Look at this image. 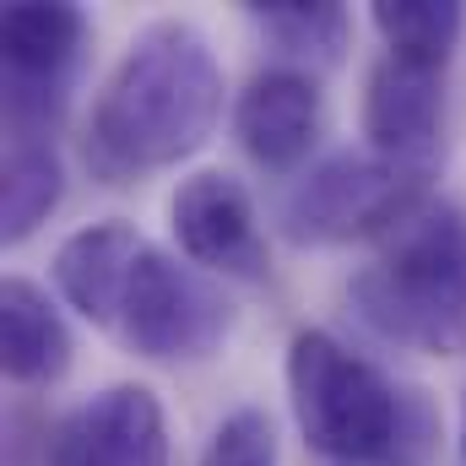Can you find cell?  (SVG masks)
Returning a JSON list of instances; mask_svg holds the SVG:
<instances>
[{
    "mask_svg": "<svg viewBox=\"0 0 466 466\" xmlns=\"http://www.w3.org/2000/svg\"><path fill=\"white\" fill-rule=\"evenodd\" d=\"M228 98L212 38L185 16L147 22L104 76L82 130V163L104 185H130L196 157Z\"/></svg>",
    "mask_w": 466,
    "mask_h": 466,
    "instance_id": "obj_1",
    "label": "cell"
},
{
    "mask_svg": "<svg viewBox=\"0 0 466 466\" xmlns=\"http://www.w3.org/2000/svg\"><path fill=\"white\" fill-rule=\"evenodd\" d=\"M288 401L304 445L348 466H429L440 456V407L342 337L304 326L288 342Z\"/></svg>",
    "mask_w": 466,
    "mask_h": 466,
    "instance_id": "obj_2",
    "label": "cell"
},
{
    "mask_svg": "<svg viewBox=\"0 0 466 466\" xmlns=\"http://www.w3.org/2000/svg\"><path fill=\"white\" fill-rule=\"evenodd\" d=\"M352 309L396 348L466 358V207L429 196L348 282Z\"/></svg>",
    "mask_w": 466,
    "mask_h": 466,
    "instance_id": "obj_3",
    "label": "cell"
},
{
    "mask_svg": "<svg viewBox=\"0 0 466 466\" xmlns=\"http://www.w3.org/2000/svg\"><path fill=\"white\" fill-rule=\"evenodd\" d=\"M429 196V174L418 168L385 163L374 152H337L288 185L277 223L293 244H380Z\"/></svg>",
    "mask_w": 466,
    "mask_h": 466,
    "instance_id": "obj_4",
    "label": "cell"
},
{
    "mask_svg": "<svg viewBox=\"0 0 466 466\" xmlns=\"http://www.w3.org/2000/svg\"><path fill=\"white\" fill-rule=\"evenodd\" d=\"M233 299L207 271L157 244H141L109 337H119L147 363H201L233 337Z\"/></svg>",
    "mask_w": 466,
    "mask_h": 466,
    "instance_id": "obj_5",
    "label": "cell"
},
{
    "mask_svg": "<svg viewBox=\"0 0 466 466\" xmlns=\"http://www.w3.org/2000/svg\"><path fill=\"white\" fill-rule=\"evenodd\" d=\"M93 22L82 5H44L16 0L0 11L5 44V141H55L60 119L71 109V82Z\"/></svg>",
    "mask_w": 466,
    "mask_h": 466,
    "instance_id": "obj_6",
    "label": "cell"
},
{
    "mask_svg": "<svg viewBox=\"0 0 466 466\" xmlns=\"http://www.w3.org/2000/svg\"><path fill=\"white\" fill-rule=\"evenodd\" d=\"M168 466V418L152 385H104L98 396L76 401L55 423H22L11 418V466Z\"/></svg>",
    "mask_w": 466,
    "mask_h": 466,
    "instance_id": "obj_7",
    "label": "cell"
},
{
    "mask_svg": "<svg viewBox=\"0 0 466 466\" xmlns=\"http://www.w3.org/2000/svg\"><path fill=\"white\" fill-rule=\"evenodd\" d=\"M168 228H174L179 255L207 277H233V282L271 277V249L255 218V196L228 168H201L179 179L168 201Z\"/></svg>",
    "mask_w": 466,
    "mask_h": 466,
    "instance_id": "obj_8",
    "label": "cell"
},
{
    "mask_svg": "<svg viewBox=\"0 0 466 466\" xmlns=\"http://www.w3.org/2000/svg\"><path fill=\"white\" fill-rule=\"evenodd\" d=\"M363 136L374 157L434 174L445 136V71L380 55L363 76Z\"/></svg>",
    "mask_w": 466,
    "mask_h": 466,
    "instance_id": "obj_9",
    "label": "cell"
},
{
    "mask_svg": "<svg viewBox=\"0 0 466 466\" xmlns=\"http://www.w3.org/2000/svg\"><path fill=\"white\" fill-rule=\"evenodd\" d=\"M326 130V93L309 71L271 66L244 82L233 98V136L266 174H293L309 163L315 141Z\"/></svg>",
    "mask_w": 466,
    "mask_h": 466,
    "instance_id": "obj_10",
    "label": "cell"
},
{
    "mask_svg": "<svg viewBox=\"0 0 466 466\" xmlns=\"http://www.w3.org/2000/svg\"><path fill=\"white\" fill-rule=\"evenodd\" d=\"M141 233L130 228L125 218H104V223H87L76 228L60 249H55V288L60 299L93 320L98 331H115V309H119V293H125V277L141 255Z\"/></svg>",
    "mask_w": 466,
    "mask_h": 466,
    "instance_id": "obj_11",
    "label": "cell"
},
{
    "mask_svg": "<svg viewBox=\"0 0 466 466\" xmlns=\"http://www.w3.org/2000/svg\"><path fill=\"white\" fill-rule=\"evenodd\" d=\"M71 352H76V342H71L60 304L27 277H5L0 282V369H5V380L22 390L55 385V380H66Z\"/></svg>",
    "mask_w": 466,
    "mask_h": 466,
    "instance_id": "obj_12",
    "label": "cell"
},
{
    "mask_svg": "<svg viewBox=\"0 0 466 466\" xmlns=\"http://www.w3.org/2000/svg\"><path fill=\"white\" fill-rule=\"evenodd\" d=\"M244 16L260 27L266 44H277V55L293 71L342 66L352 44V11L337 0H244Z\"/></svg>",
    "mask_w": 466,
    "mask_h": 466,
    "instance_id": "obj_13",
    "label": "cell"
},
{
    "mask_svg": "<svg viewBox=\"0 0 466 466\" xmlns=\"http://www.w3.org/2000/svg\"><path fill=\"white\" fill-rule=\"evenodd\" d=\"M0 174H5L0 179V238L22 244L66 201V163H60L55 141H5Z\"/></svg>",
    "mask_w": 466,
    "mask_h": 466,
    "instance_id": "obj_14",
    "label": "cell"
},
{
    "mask_svg": "<svg viewBox=\"0 0 466 466\" xmlns=\"http://www.w3.org/2000/svg\"><path fill=\"white\" fill-rule=\"evenodd\" d=\"M369 22H374L385 55L445 71L451 55H456V44H461L466 11L456 0H374Z\"/></svg>",
    "mask_w": 466,
    "mask_h": 466,
    "instance_id": "obj_15",
    "label": "cell"
},
{
    "mask_svg": "<svg viewBox=\"0 0 466 466\" xmlns=\"http://www.w3.org/2000/svg\"><path fill=\"white\" fill-rule=\"evenodd\" d=\"M201 466H277V423L266 407H238L228 412L207 451H201Z\"/></svg>",
    "mask_w": 466,
    "mask_h": 466,
    "instance_id": "obj_16",
    "label": "cell"
},
{
    "mask_svg": "<svg viewBox=\"0 0 466 466\" xmlns=\"http://www.w3.org/2000/svg\"><path fill=\"white\" fill-rule=\"evenodd\" d=\"M461 461H466V407H461Z\"/></svg>",
    "mask_w": 466,
    "mask_h": 466,
    "instance_id": "obj_17",
    "label": "cell"
}]
</instances>
